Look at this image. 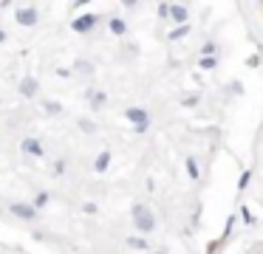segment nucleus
Segmentation results:
<instances>
[{
    "label": "nucleus",
    "instance_id": "nucleus-1",
    "mask_svg": "<svg viewBox=\"0 0 263 254\" xmlns=\"http://www.w3.org/2000/svg\"><path fill=\"white\" fill-rule=\"evenodd\" d=\"M136 226H139V229H150V226H153V218H150V212H141V206L136 209Z\"/></svg>",
    "mask_w": 263,
    "mask_h": 254
},
{
    "label": "nucleus",
    "instance_id": "nucleus-2",
    "mask_svg": "<svg viewBox=\"0 0 263 254\" xmlns=\"http://www.w3.org/2000/svg\"><path fill=\"white\" fill-rule=\"evenodd\" d=\"M20 23H34V12H20Z\"/></svg>",
    "mask_w": 263,
    "mask_h": 254
},
{
    "label": "nucleus",
    "instance_id": "nucleus-3",
    "mask_svg": "<svg viewBox=\"0 0 263 254\" xmlns=\"http://www.w3.org/2000/svg\"><path fill=\"white\" fill-rule=\"evenodd\" d=\"M173 14H176V20H178V23H181V20L187 17V12H184L181 6H173Z\"/></svg>",
    "mask_w": 263,
    "mask_h": 254
},
{
    "label": "nucleus",
    "instance_id": "nucleus-4",
    "mask_svg": "<svg viewBox=\"0 0 263 254\" xmlns=\"http://www.w3.org/2000/svg\"><path fill=\"white\" fill-rule=\"evenodd\" d=\"M128 119H133V121H141V119H145V113H141V110H128Z\"/></svg>",
    "mask_w": 263,
    "mask_h": 254
},
{
    "label": "nucleus",
    "instance_id": "nucleus-5",
    "mask_svg": "<svg viewBox=\"0 0 263 254\" xmlns=\"http://www.w3.org/2000/svg\"><path fill=\"white\" fill-rule=\"evenodd\" d=\"M17 215H23V218H31V209H26V206H12Z\"/></svg>",
    "mask_w": 263,
    "mask_h": 254
},
{
    "label": "nucleus",
    "instance_id": "nucleus-6",
    "mask_svg": "<svg viewBox=\"0 0 263 254\" xmlns=\"http://www.w3.org/2000/svg\"><path fill=\"white\" fill-rule=\"evenodd\" d=\"M26 150H29V153H34V156H40V147H37L34 141H26Z\"/></svg>",
    "mask_w": 263,
    "mask_h": 254
},
{
    "label": "nucleus",
    "instance_id": "nucleus-7",
    "mask_svg": "<svg viewBox=\"0 0 263 254\" xmlns=\"http://www.w3.org/2000/svg\"><path fill=\"white\" fill-rule=\"evenodd\" d=\"M257 254H263V251H257Z\"/></svg>",
    "mask_w": 263,
    "mask_h": 254
}]
</instances>
